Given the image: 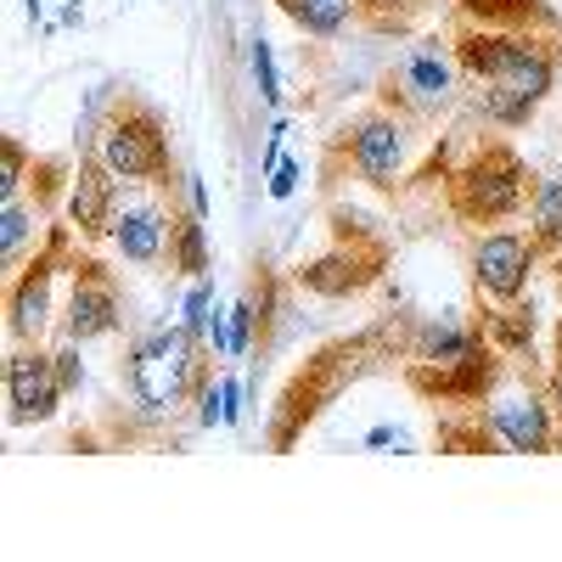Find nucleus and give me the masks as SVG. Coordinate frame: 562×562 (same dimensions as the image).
Listing matches in <instances>:
<instances>
[{
  "label": "nucleus",
  "instance_id": "nucleus-1",
  "mask_svg": "<svg viewBox=\"0 0 562 562\" xmlns=\"http://www.w3.org/2000/svg\"><path fill=\"white\" fill-rule=\"evenodd\" d=\"M461 68L479 85V108L490 124H529V113L546 102V90L557 79V63L546 45L529 34L484 29L461 40Z\"/></svg>",
  "mask_w": 562,
  "mask_h": 562
},
{
  "label": "nucleus",
  "instance_id": "nucleus-2",
  "mask_svg": "<svg viewBox=\"0 0 562 562\" xmlns=\"http://www.w3.org/2000/svg\"><path fill=\"white\" fill-rule=\"evenodd\" d=\"M130 383H135V400L147 405L153 416L186 405V400H192V394L209 383L198 333H186V326H164V333H153L147 344H135Z\"/></svg>",
  "mask_w": 562,
  "mask_h": 562
},
{
  "label": "nucleus",
  "instance_id": "nucleus-3",
  "mask_svg": "<svg viewBox=\"0 0 562 562\" xmlns=\"http://www.w3.org/2000/svg\"><path fill=\"white\" fill-rule=\"evenodd\" d=\"M524 198H529V169H524V158L512 153V147H484V153H473V158L456 169V180H450L456 214H461V220H479V225L518 214Z\"/></svg>",
  "mask_w": 562,
  "mask_h": 562
},
{
  "label": "nucleus",
  "instance_id": "nucleus-4",
  "mask_svg": "<svg viewBox=\"0 0 562 562\" xmlns=\"http://www.w3.org/2000/svg\"><path fill=\"white\" fill-rule=\"evenodd\" d=\"M97 158L108 164L113 180L124 186H140V180H164L169 175V135L158 124L153 108H119L108 124H102V140H97Z\"/></svg>",
  "mask_w": 562,
  "mask_h": 562
},
{
  "label": "nucleus",
  "instance_id": "nucleus-5",
  "mask_svg": "<svg viewBox=\"0 0 562 562\" xmlns=\"http://www.w3.org/2000/svg\"><path fill=\"white\" fill-rule=\"evenodd\" d=\"M63 400V378H57V355L40 349H12L7 360V405L12 422H45Z\"/></svg>",
  "mask_w": 562,
  "mask_h": 562
},
{
  "label": "nucleus",
  "instance_id": "nucleus-6",
  "mask_svg": "<svg viewBox=\"0 0 562 562\" xmlns=\"http://www.w3.org/2000/svg\"><path fill=\"white\" fill-rule=\"evenodd\" d=\"M119 326V281L113 270H102L97 259L74 265V299H68V338L90 344Z\"/></svg>",
  "mask_w": 562,
  "mask_h": 562
},
{
  "label": "nucleus",
  "instance_id": "nucleus-7",
  "mask_svg": "<svg viewBox=\"0 0 562 562\" xmlns=\"http://www.w3.org/2000/svg\"><path fill=\"white\" fill-rule=\"evenodd\" d=\"M529 270H535V243L512 237V231H495V237H484L473 248V281H479V293H490L501 304H512V299L524 293Z\"/></svg>",
  "mask_w": 562,
  "mask_h": 562
},
{
  "label": "nucleus",
  "instance_id": "nucleus-8",
  "mask_svg": "<svg viewBox=\"0 0 562 562\" xmlns=\"http://www.w3.org/2000/svg\"><path fill=\"white\" fill-rule=\"evenodd\" d=\"M490 434L506 450H551L557 445L551 405H540V394H501L490 405Z\"/></svg>",
  "mask_w": 562,
  "mask_h": 562
},
{
  "label": "nucleus",
  "instance_id": "nucleus-9",
  "mask_svg": "<svg viewBox=\"0 0 562 562\" xmlns=\"http://www.w3.org/2000/svg\"><path fill=\"white\" fill-rule=\"evenodd\" d=\"M450 85H456V68H450V57H445V45L439 40H422V45H411L405 52V63H400V102L405 108H445L450 102Z\"/></svg>",
  "mask_w": 562,
  "mask_h": 562
},
{
  "label": "nucleus",
  "instance_id": "nucleus-10",
  "mask_svg": "<svg viewBox=\"0 0 562 562\" xmlns=\"http://www.w3.org/2000/svg\"><path fill=\"white\" fill-rule=\"evenodd\" d=\"M57 254H63V237L45 243V254L23 270V281L12 288V338H40V333H45V315H52V276H57Z\"/></svg>",
  "mask_w": 562,
  "mask_h": 562
},
{
  "label": "nucleus",
  "instance_id": "nucleus-11",
  "mask_svg": "<svg viewBox=\"0 0 562 562\" xmlns=\"http://www.w3.org/2000/svg\"><path fill=\"white\" fill-rule=\"evenodd\" d=\"M355 169L371 186H394L400 164H405V130L394 119H360L355 124V147H349Z\"/></svg>",
  "mask_w": 562,
  "mask_h": 562
},
{
  "label": "nucleus",
  "instance_id": "nucleus-12",
  "mask_svg": "<svg viewBox=\"0 0 562 562\" xmlns=\"http://www.w3.org/2000/svg\"><path fill=\"white\" fill-rule=\"evenodd\" d=\"M113 198H119V180L108 175V164L97 158V164H79V175H74V198H68V214H74V225L85 231V237H102V231H113Z\"/></svg>",
  "mask_w": 562,
  "mask_h": 562
},
{
  "label": "nucleus",
  "instance_id": "nucleus-13",
  "mask_svg": "<svg viewBox=\"0 0 562 562\" xmlns=\"http://www.w3.org/2000/svg\"><path fill=\"white\" fill-rule=\"evenodd\" d=\"M169 225H175V220H169L164 209L135 203V209H124V214L113 220V243H119V254H124L130 265H153V259H164Z\"/></svg>",
  "mask_w": 562,
  "mask_h": 562
},
{
  "label": "nucleus",
  "instance_id": "nucleus-14",
  "mask_svg": "<svg viewBox=\"0 0 562 562\" xmlns=\"http://www.w3.org/2000/svg\"><path fill=\"white\" fill-rule=\"evenodd\" d=\"M371 265H378V254L360 259V254L338 248V254H326V259H310L304 265V281H310L315 293H349V288H360V281L371 276Z\"/></svg>",
  "mask_w": 562,
  "mask_h": 562
},
{
  "label": "nucleus",
  "instance_id": "nucleus-15",
  "mask_svg": "<svg viewBox=\"0 0 562 562\" xmlns=\"http://www.w3.org/2000/svg\"><path fill=\"white\" fill-rule=\"evenodd\" d=\"M484 344L473 333H461V326H428V333L416 338V360L422 366H456V360H473Z\"/></svg>",
  "mask_w": 562,
  "mask_h": 562
},
{
  "label": "nucleus",
  "instance_id": "nucleus-16",
  "mask_svg": "<svg viewBox=\"0 0 562 562\" xmlns=\"http://www.w3.org/2000/svg\"><path fill=\"white\" fill-rule=\"evenodd\" d=\"M529 225L540 248H562V180H535L529 192Z\"/></svg>",
  "mask_w": 562,
  "mask_h": 562
},
{
  "label": "nucleus",
  "instance_id": "nucleus-17",
  "mask_svg": "<svg viewBox=\"0 0 562 562\" xmlns=\"http://www.w3.org/2000/svg\"><path fill=\"white\" fill-rule=\"evenodd\" d=\"M169 254H175V270H186V276H203L209 270V243H203V214H192V220H175L169 225Z\"/></svg>",
  "mask_w": 562,
  "mask_h": 562
},
{
  "label": "nucleus",
  "instance_id": "nucleus-18",
  "mask_svg": "<svg viewBox=\"0 0 562 562\" xmlns=\"http://www.w3.org/2000/svg\"><path fill=\"white\" fill-rule=\"evenodd\" d=\"M490 338H495L501 349H512V355H524V349L535 344V315H529V310H501V315H490Z\"/></svg>",
  "mask_w": 562,
  "mask_h": 562
},
{
  "label": "nucleus",
  "instance_id": "nucleus-19",
  "mask_svg": "<svg viewBox=\"0 0 562 562\" xmlns=\"http://www.w3.org/2000/svg\"><path fill=\"white\" fill-rule=\"evenodd\" d=\"M23 237H29V209L12 198L7 209H0V248H7V265H18V254H23Z\"/></svg>",
  "mask_w": 562,
  "mask_h": 562
},
{
  "label": "nucleus",
  "instance_id": "nucleus-20",
  "mask_svg": "<svg viewBox=\"0 0 562 562\" xmlns=\"http://www.w3.org/2000/svg\"><path fill=\"white\" fill-rule=\"evenodd\" d=\"M209 321H214V288H209V281H198L192 299H186V333L209 338Z\"/></svg>",
  "mask_w": 562,
  "mask_h": 562
},
{
  "label": "nucleus",
  "instance_id": "nucleus-21",
  "mask_svg": "<svg viewBox=\"0 0 562 562\" xmlns=\"http://www.w3.org/2000/svg\"><path fill=\"white\" fill-rule=\"evenodd\" d=\"M360 7L371 12V23H378V29H400L422 7V0H360Z\"/></svg>",
  "mask_w": 562,
  "mask_h": 562
},
{
  "label": "nucleus",
  "instance_id": "nucleus-22",
  "mask_svg": "<svg viewBox=\"0 0 562 562\" xmlns=\"http://www.w3.org/2000/svg\"><path fill=\"white\" fill-rule=\"evenodd\" d=\"M18 180H23V147L18 140H7V147H0V198H18Z\"/></svg>",
  "mask_w": 562,
  "mask_h": 562
},
{
  "label": "nucleus",
  "instance_id": "nucleus-23",
  "mask_svg": "<svg viewBox=\"0 0 562 562\" xmlns=\"http://www.w3.org/2000/svg\"><path fill=\"white\" fill-rule=\"evenodd\" d=\"M254 74H259V97H265V102H281L276 63H270V45H265V40H254Z\"/></svg>",
  "mask_w": 562,
  "mask_h": 562
},
{
  "label": "nucleus",
  "instance_id": "nucleus-24",
  "mask_svg": "<svg viewBox=\"0 0 562 562\" xmlns=\"http://www.w3.org/2000/svg\"><path fill=\"white\" fill-rule=\"evenodd\" d=\"M254 321H259V315H254V304H248V299H243L237 310H231V355H248V338H254Z\"/></svg>",
  "mask_w": 562,
  "mask_h": 562
},
{
  "label": "nucleus",
  "instance_id": "nucleus-25",
  "mask_svg": "<svg viewBox=\"0 0 562 562\" xmlns=\"http://www.w3.org/2000/svg\"><path fill=\"white\" fill-rule=\"evenodd\" d=\"M270 175H276V180H270V198H293V186H299V164H276Z\"/></svg>",
  "mask_w": 562,
  "mask_h": 562
},
{
  "label": "nucleus",
  "instance_id": "nucleus-26",
  "mask_svg": "<svg viewBox=\"0 0 562 562\" xmlns=\"http://www.w3.org/2000/svg\"><path fill=\"white\" fill-rule=\"evenodd\" d=\"M57 378H63V389H79V378H85L79 349H63V355H57Z\"/></svg>",
  "mask_w": 562,
  "mask_h": 562
},
{
  "label": "nucleus",
  "instance_id": "nucleus-27",
  "mask_svg": "<svg viewBox=\"0 0 562 562\" xmlns=\"http://www.w3.org/2000/svg\"><path fill=\"white\" fill-rule=\"evenodd\" d=\"M220 394H225V422H237V416H243V383H237V378H225Z\"/></svg>",
  "mask_w": 562,
  "mask_h": 562
},
{
  "label": "nucleus",
  "instance_id": "nucleus-28",
  "mask_svg": "<svg viewBox=\"0 0 562 562\" xmlns=\"http://www.w3.org/2000/svg\"><path fill=\"white\" fill-rule=\"evenodd\" d=\"M276 7H281V12H288V18H299V12L310 7V0H276Z\"/></svg>",
  "mask_w": 562,
  "mask_h": 562
},
{
  "label": "nucleus",
  "instance_id": "nucleus-29",
  "mask_svg": "<svg viewBox=\"0 0 562 562\" xmlns=\"http://www.w3.org/2000/svg\"><path fill=\"white\" fill-rule=\"evenodd\" d=\"M551 400H557V405H562V366H557V371H551Z\"/></svg>",
  "mask_w": 562,
  "mask_h": 562
},
{
  "label": "nucleus",
  "instance_id": "nucleus-30",
  "mask_svg": "<svg viewBox=\"0 0 562 562\" xmlns=\"http://www.w3.org/2000/svg\"><path fill=\"white\" fill-rule=\"evenodd\" d=\"M29 18H40V0H29Z\"/></svg>",
  "mask_w": 562,
  "mask_h": 562
}]
</instances>
